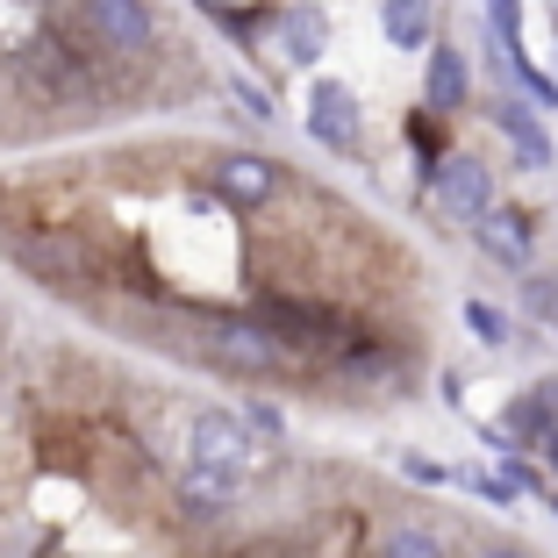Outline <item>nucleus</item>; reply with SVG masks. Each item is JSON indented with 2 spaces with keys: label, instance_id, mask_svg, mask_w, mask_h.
Here are the masks:
<instances>
[{
  "label": "nucleus",
  "instance_id": "nucleus-20",
  "mask_svg": "<svg viewBox=\"0 0 558 558\" xmlns=\"http://www.w3.org/2000/svg\"><path fill=\"white\" fill-rule=\"evenodd\" d=\"M487 29L501 50H515L523 44V0H487Z\"/></svg>",
  "mask_w": 558,
  "mask_h": 558
},
{
  "label": "nucleus",
  "instance_id": "nucleus-18",
  "mask_svg": "<svg viewBox=\"0 0 558 558\" xmlns=\"http://www.w3.org/2000/svg\"><path fill=\"white\" fill-rule=\"evenodd\" d=\"M465 329H473V337H480V344H509V337H515V323H509V315H501V308H494V301H465Z\"/></svg>",
  "mask_w": 558,
  "mask_h": 558
},
{
  "label": "nucleus",
  "instance_id": "nucleus-22",
  "mask_svg": "<svg viewBox=\"0 0 558 558\" xmlns=\"http://www.w3.org/2000/svg\"><path fill=\"white\" fill-rule=\"evenodd\" d=\"M244 429H251L258 444H279V437H287V415H279L272 401H251V409H244Z\"/></svg>",
  "mask_w": 558,
  "mask_h": 558
},
{
  "label": "nucleus",
  "instance_id": "nucleus-6",
  "mask_svg": "<svg viewBox=\"0 0 558 558\" xmlns=\"http://www.w3.org/2000/svg\"><path fill=\"white\" fill-rule=\"evenodd\" d=\"M308 136H315L323 150H337V158H351V150L365 144L359 94H351L344 80H315V86H308Z\"/></svg>",
  "mask_w": 558,
  "mask_h": 558
},
{
  "label": "nucleus",
  "instance_id": "nucleus-25",
  "mask_svg": "<svg viewBox=\"0 0 558 558\" xmlns=\"http://www.w3.org/2000/svg\"><path fill=\"white\" fill-rule=\"evenodd\" d=\"M473 558H537V551H523V544H501V537H494V544H480Z\"/></svg>",
  "mask_w": 558,
  "mask_h": 558
},
{
  "label": "nucleus",
  "instance_id": "nucleus-2",
  "mask_svg": "<svg viewBox=\"0 0 558 558\" xmlns=\"http://www.w3.org/2000/svg\"><path fill=\"white\" fill-rule=\"evenodd\" d=\"M258 315L265 329H272L279 344L294 351V359H337V351L351 344L344 315L329 308V301H301V294H258Z\"/></svg>",
  "mask_w": 558,
  "mask_h": 558
},
{
  "label": "nucleus",
  "instance_id": "nucleus-16",
  "mask_svg": "<svg viewBox=\"0 0 558 558\" xmlns=\"http://www.w3.org/2000/svg\"><path fill=\"white\" fill-rule=\"evenodd\" d=\"M379 558H451V544H444L429 523H395L387 537H379Z\"/></svg>",
  "mask_w": 558,
  "mask_h": 558
},
{
  "label": "nucleus",
  "instance_id": "nucleus-28",
  "mask_svg": "<svg viewBox=\"0 0 558 558\" xmlns=\"http://www.w3.org/2000/svg\"><path fill=\"white\" fill-rule=\"evenodd\" d=\"M551 329H558V323H551Z\"/></svg>",
  "mask_w": 558,
  "mask_h": 558
},
{
  "label": "nucleus",
  "instance_id": "nucleus-21",
  "mask_svg": "<svg viewBox=\"0 0 558 558\" xmlns=\"http://www.w3.org/2000/svg\"><path fill=\"white\" fill-rule=\"evenodd\" d=\"M523 308L537 315V323H558V272H530L523 279Z\"/></svg>",
  "mask_w": 558,
  "mask_h": 558
},
{
  "label": "nucleus",
  "instance_id": "nucleus-11",
  "mask_svg": "<svg viewBox=\"0 0 558 558\" xmlns=\"http://www.w3.org/2000/svg\"><path fill=\"white\" fill-rule=\"evenodd\" d=\"M494 130L509 136V158L523 165V172H544V165L558 158V150H551V130L537 122V100H515V94H501V108H494Z\"/></svg>",
  "mask_w": 558,
  "mask_h": 558
},
{
  "label": "nucleus",
  "instance_id": "nucleus-9",
  "mask_svg": "<svg viewBox=\"0 0 558 558\" xmlns=\"http://www.w3.org/2000/svg\"><path fill=\"white\" fill-rule=\"evenodd\" d=\"M473 244H480V258L501 265V272H530V258H537V222H530L523 208H501V201H494L473 222Z\"/></svg>",
  "mask_w": 558,
  "mask_h": 558
},
{
  "label": "nucleus",
  "instance_id": "nucleus-26",
  "mask_svg": "<svg viewBox=\"0 0 558 558\" xmlns=\"http://www.w3.org/2000/svg\"><path fill=\"white\" fill-rule=\"evenodd\" d=\"M537 459H544V465H551V487H558V429H551V437H544V444H537Z\"/></svg>",
  "mask_w": 558,
  "mask_h": 558
},
{
  "label": "nucleus",
  "instance_id": "nucleus-27",
  "mask_svg": "<svg viewBox=\"0 0 558 558\" xmlns=\"http://www.w3.org/2000/svg\"><path fill=\"white\" fill-rule=\"evenodd\" d=\"M544 501H551V515H558V487H551V494H544Z\"/></svg>",
  "mask_w": 558,
  "mask_h": 558
},
{
  "label": "nucleus",
  "instance_id": "nucleus-10",
  "mask_svg": "<svg viewBox=\"0 0 558 558\" xmlns=\"http://www.w3.org/2000/svg\"><path fill=\"white\" fill-rule=\"evenodd\" d=\"M423 58H429V65H423V108L444 116V122L465 116V108H473V65H465V50L444 36V44H429Z\"/></svg>",
  "mask_w": 558,
  "mask_h": 558
},
{
  "label": "nucleus",
  "instance_id": "nucleus-24",
  "mask_svg": "<svg viewBox=\"0 0 558 558\" xmlns=\"http://www.w3.org/2000/svg\"><path fill=\"white\" fill-rule=\"evenodd\" d=\"M230 94L244 100V108H251L258 122H272V116H279V108H272V94H265V86H251V80H230Z\"/></svg>",
  "mask_w": 558,
  "mask_h": 558
},
{
  "label": "nucleus",
  "instance_id": "nucleus-14",
  "mask_svg": "<svg viewBox=\"0 0 558 558\" xmlns=\"http://www.w3.org/2000/svg\"><path fill=\"white\" fill-rule=\"evenodd\" d=\"M379 29L395 50H429L437 44V8L429 0H379Z\"/></svg>",
  "mask_w": 558,
  "mask_h": 558
},
{
  "label": "nucleus",
  "instance_id": "nucleus-5",
  "mask_svg": "<svg viewBox=\"0 0 558 558\" xmlns=\"http://www.w3.org/2000/svg\"><path fill=\"white\" fill-rule=\"evenodd\" d=\"M186 451H194V465L244 473L251 451H258V437L244 429V415H236V409H194V415H186Z\"/></svg>",
  "mask_w": 558,
  "mask_h": 558
},
{
  "label": "nucleus",
  "instance_id": "nucleus-1",
  "mask_svg": "<svg viewBox=\"0 0 558 558\" xmlns=\"http://www.w3.org/2000/svg\"><path fill=\"white\" fill-rule=\"evenodd\" d=\"M201 359L236 379H287L301 365L258 315H201Z\"/></svg>",
  "mask_w": 558,
  "mask_h": 558
},
{
  "label": "nucleus",
  "instance_id": "nucleus-7",
  "mask_svg": "<svg viewBox=\"0 0 558 558\" xmlns=\"http://www.w3.org/2000/svg\"><path fill=\"white\" fill-rule=\"evenodd\" d=\"M265 44H272V58H287V65H315L329 50V15L315 0H279V8H265Z\"/></svg>",
  "mask_w": 558,
  "mask_h": 558
},
{
  "label": "nucleus",
  "instance_id": "nucleus-17",
  "mask_svg": "<svg viewBox=\"0 0 558 558\" xmlns=\"http://www.w3.org/2000/svg\"><path fill=\"white\" fill-rule=\"evenodd\" d=\"M15 258L50 287V272H72V236H15Z\"/></svg>",
  "mask_w": 558,
  "mask_h": 558
},
{
  "label": "nucleus",
  "instance_id": "nucleus-3",
  "mask_svg": "<svg viewBox=\"0 0 558 558\" xmlns=\"http://www.w3.org/2000/svg\"><path fill=\"white\" fill-rule=\"evenodd\" d=\"M80 22H86V36H94L100 50H116V58H130V65L158 58V44H165L150 0H80Z\"/></svg>",
  "mask_w": 558,
  "mask_h": 558
},
{
  "label": "nucleus",
  "instance_id": "nucleus-13",
  "mask_svg": "<svg viewBox=\"0 0 558 558\" xmlns=\"http://www.w3.org/2000/svg\"><path fill=\"white\" fill-rule=\"evenodd\" d=\"M22 86H29V94H72V86H80V58L65 50L58 29L22 44Z\"/></svg>",
  "mask_w": 558,
  "mask_h": 558
},
{
  "label": "nucleus",
  "instance_id": "nucleus-23",
  "mask_svg": "<svg viewBox=\"0 0 558 558\" xmlns=\"http://www.w3.org/2000/svg\"><path fill=\"white\" fill-rule=\"evenodd\" d=\"M401 473L423 480V487H459V473H451V465H437V459H423V451H401Z\"/></svg>",
  "mask_w": 558,
  "mask_h": 558
},
{
  "label": "nucleus",
  "instance_id": "nucleus-19",
  "mask_svg": "<svg viewBox=\"0 0 558 558\" xmlns=\"http://www.w3.org/2000/svg\"><path fill=\"white\" fill-rule=\"evenodd\" d=\"M437 122L444 116H429V108H423V116H409V144H415V158H423V172H437V165L451 158V144L437 136Z\"/></svg>",
  "mask_w": 558,
  "mask_h": 558
},
{
  "label": "nucleus",
  "instance_id": "nucleus-4",
  "mask_svg": "<svg viewBox=\"0 0 558 558\" xmlns=\"http://www.w3.org/2000/svg\"><path fill=\"white\" fill-rule=\"evenodd\" d=\"M429 194H437V208L451 215V222H465V230H473L480 215L494 208V165L480 158V150H451V158L429 172Z\"/></svg>",
  "mask_w": 558,
  "mask_h": 558
},
{
  "label": "nucleus",
  "instance_id": "nucleus-8",
  "mask_svg": "<svg viewBox=\"0 0 558 558\" xmlns=\"http://www.w3.org/2000/svg\"><path fill=\"white\" fill-rule=\"evenodd\" d=\"M287 186V165L279 158H265V150H222L215 158V194L230 201V208H265V201Z\"/></svg>",
  "mask_w": 558,
  "mask_h": 558
},
{
  "label": "nucleus",
  "instance_id": "nucleus-15",
  "mask_svg": "<svg viewBox=\"0 0 558 558\" xmlns=\"http://www.w3.org/2000/svg\"><path fill=\"white\" fill-rule=\"evenodd\" d=\"M551 429H558V409L537 395V387H530V395H515V401H509V415H501V437H509L515 451H537Z\"/></svg>",
  "mask_w": 558,
  "mask_h": 558
},
{
  "label": "nucleus",
  "instance_id": "nucleus-12",
  "mask_svg": "<svg viewBox=\"0 0 558 558\" xmlns=\"http://www.w3.org/2000/svg\"><path fill=\"white\" fill-rule=\"evenodd\" d=\"M244 501V473H222V465H186L180 473V509L194 523H215V515H230Z\"/></svg>",
  "mask_w": 558,
  "mask_h": 558
}]
</instances>
